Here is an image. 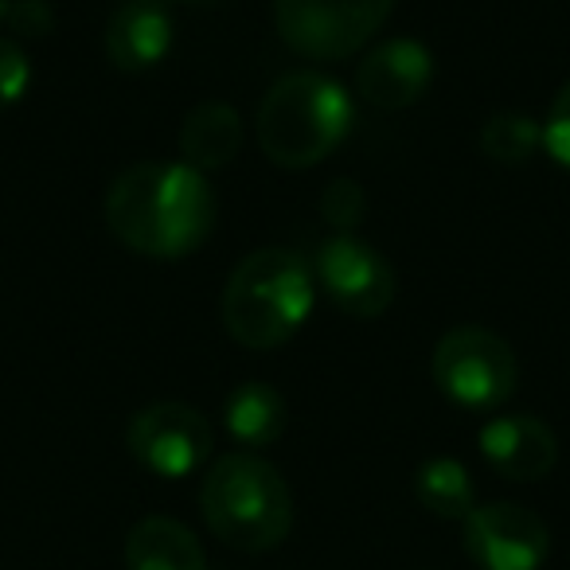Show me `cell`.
Instances as JSON below:
<instances>
[{
  "mask_svg": "<svg viewBox=\"0 0 570 570\" xmlns=\"http://www.w3.org/2000/svg\"><path fill=\"white\" fill-rule=\"evenodd\" d=\"M313 277L341 313L375 321L395 302V266L356 235H333L313 254Z\"/></svg>",
  "mask_w": 570,
  "mask_h": 570,
  "instance_id": "cell-8",
  "label": "cell"
},
{
  "mask_svg": "<svg viewBox=\"0 0 570 570\" xmlns=\"http://www.w3.org/2000/svg\"><path fill=\"white\" fill-rule=\"evenodd\" d=\"M539 126H543V153L570 173V82L559 87V95L551 98V110Z\"/></svg>",
  "mask_w": 570,
  "mask_h": 570,
  "instance_id": "cell-20",
  "label": "cell"
},
{
  "mask_svg": "<svg viewBox=\"0 0 570 570\" xmlns=\"http://www.w3.org/2000/svg\"><path fill=\"white\" fill-rule=\"evenodd\" d=\"M243 114L227 102H199L180 126V160L199 173L227 168L243 153Z\"/></svg>",
  "mask_w": 570,
  "mask_h": 570,
  "instance_id": "cell-14",
  "label": "cell"
},
{
  "mask_svg": "<svg viewBox=\"0 0 570 570\" xmlns=\"http://www.w3.org/2000/svg\"><path fill=\"white\" fill-rule=\"evenodd\" d=\"M285 426H289V406H285L282 391L269 383H243L223 403V430L246 450L274 445L285 434Z\"/></svg>",
  "mask_w": 570,
  "mask_h": 570,
  "instance_id": "cell-15",
  "label": "cell"
},
{
  "mask_svg": "<svg viewBox=\"0 0 570 570\" xmlns=\"http://www.w3.org/2000/svg\"><path fill=\"white\" fill-rule=\"evenodd\" d=\"M395 0H274V28L294 56L341 63L387 24Z\"/></svg>",
  "mask_w": 570,
  "mask_h": 570,
  "instance_id": "cell-6",
  "label": "cell"
},
{
  "mask_svg": "<svg viewBox=\"0 0 570 570\" xmlns=\"http://www.w3.org/2000/svg\"><path fill=\"white\" fill-rule=\"evenodd\" d=\"M9 24L17 36H28V40H43L56 28V9L48 0H9Z\"/></svg>",
  "mask_w": 570,
  "mask_h": 570,
  "instance_id": "cell-21",
  "label": "cell"
},
{
  "mask_svg": "<svg viewBox=\"0 0 570 570\" xmlns=\"http://www.w3.org/2000/svg\"><path fill=\"white\" fill-rule=\"evenodd\" d=\"M434 56L426 43L406 40H383L380 48H372L356 67V90L364 95V102H372L375 110H411L414 102L426 98V90L434 87Z\"/></svg>",
  "mask_w": 570,
  "mask_h": 570,
  "instance_id": "cell-10",
  "label": "cell"
},
{
  "mask_svg": "<svg viewBox=\"0 0 570 570\" xmlns=\"http://www.w3.org/2000/svg\"><path fill=\"white\" fill-rule=\"evenodd\" d=\"M126 450L145 473L165 476V481H184L212 461L215 430L196 406L160 399V403L141 406L129 419Z\"/></svg>",
  "mask_w": 570,
  "mask_h": 570,
  "instance_id": "cell-7",
  "label": "cell"
},
{
  "mask_svg": "<svg viewBox=\"0 0 570 570\" xmlns=\"http://www.w3.org/2000/svg\"><path fill=\"white\" fill-rule=\"evenodd\" d=\"M199 512L215 539L246 554H266L294 528L289 484L258 453H223L199 484Z\"/></svg>",
  "mask_w": 570,
  "mask_h": 570,
  "instance_id": "cell-4",
  "label": "cell"
},
{
  "mask_svg": "<svg viewBox=\"0 0 570 570\" xmlns=\"http://www.w3.org/2000/svg\"><path fill=\"white\" fill-rule=\"evenodd\" d=\"M434 387L461 411H497L512 399L520 364L512 344L481 325L450 328L430 352Z\"/></svg>",
  "mask_w": 570,
  "mask_h": 570,
  "instance_id": "cell-5",
  "label": "cell"
},
{
  "mask_svg": "<svg viewBox=\"0 0 570 570\" xmlns=\"http://www.w3.org/2000/svg\"><path fill=\"white\" fill-rule=\"evenodd\" d=\"M317 302L313 262L285 246H262L230 269L223 285V328L238 348L269 352L305 328Z\"/></svg>",
  "mask_w": 570,
  "mask_h": 570,
  "instance_id": "cell-2",
  "label": "cell"
},
{
  "mask_svg": "<svg viewBox=\"0 0 570 570\" xmlns=\"http://www.w3.org/2000/svg\"><path fill=\"white\" fill-rule=\"evenodd\" d=\"M352 121L356 106L341 82L321 71H289L262 95L254 134L269 165L302 173L348 141Z\"/></svg>",
  "mask_w": 570,
  "mask_h": 570,
  "instance_id": "cell-3",
  "label": "cell"
},
{
  "mask_svg": "<svg viewBox=\"0 0 570 570\" xmlns=\"http://www.w3.org/2000/svg\"><path fill=\"white\" fill-rule=\"evenodd\" d=\"M481 153L497 165H523L543 153V126L520 110H500L481 126Z\"/></svg>",
  "mask_w": 570,
  "mask_h": 570,
  "instance_id": "cell-17",
  "label": "cell"
},
{
  "mask_svg": "<svg viewBox=\"0 0 570 570\" xmlns=\"http://www.w3.org/2000/svg\"><path fill=\"white\" fill-rule=\"evenodd\" d=\"M4 12H9V0H0V20H4Z\"/></svg>",
  "mask_w": 570,
  "mask_h": 570,
  "instance_id": "cell-22",
  "label": "cell"
},
{
  "mask_svg": "<svg viewBox=\"0 0 570 570\" xmlns=\"http://www.w3.org/2000/svg\"><path fill=\"white\" fill-rule=\"evenodd\" d=\"M32 59L17 40L0 36V110L24 102V95L32 90Z\"/></svg>",
  "mask_w": 570,
  "mask_h": 570,
  "instance_id": "cell-19",
  "label": "cell"
},
{
  "mask_svg": "<svg viewBox=\"0 0 570 570\" xmlns=\"http://www.w3.org/2000/svg\"><path fill=\"white\" fill-rule=\"evenodd\" d=\"M126 570H207V559L188 523L145 515L126 535Z\"/></svg>",
  "mask_w": 570,
  "mask_h": 570,
  "instance_id": "cell-13",
  "label": "cell"
},
{
  "mask_svg": "<svg viewBox=\"0 0 570 570\" xmlns=\"http://www.w3.org/2000/svg\"><path fill=\"white\" fill-rule=\"evenodd\" d=\"M364 212L367 196L356 180H333L321 191V215H325V223H333L336 235H352L364 223Z\"/></svg>",
  "mask_w": 570,
  "mask_h": 570,
  "instance_id": "cell-18",
  "label": "cell"
},
{
  "mask_svg": "<svg viewBox=\"0 0 570 570\" xmlns=\"http://www.w3.org/2000/svg\"><path fill=\"white\" fill-rule=\"evenodd\" d=\"M414 497L442 520H465L476 508V484L458 458H430L414 473Z\"/></svg>",
  "mask_w": 570,
  "mask_h": 570,
  "instance_id": "cell-16",
  "label": "cell"
},
{
  "mask_svg": "<svg viewBox=\"0 0 570 570\" xmlns=\"http://www.w3.org/2000/svg\"><path fill=\"white\" fill-rule=\"evenodd\" d=\"M465 554L481 570H539L551 554V531L523 504H476L461 520Z\"/></svg>",
  "mask_w": 570,
  "mask_h": 570,
  "instance_id": "cell-9",
  "label": "cell"
},
{
  "mask_svg": "<svg viewBox=\"0 0 570 570\" xmlns=\"http://www.w3.org/2000/svg\"><path fill=\"white\" fill-rule=\"evenodd\" d=\"M180 4H212V0H180Z\"/></svg>",
  "mask_w": 570,
  "mask_h": 570,
  "instance_id": "cell-23",
  "label": "cell"
},
{
  "mask_svg": "<svg viewBox=\"0 0 570 570\" xmlns=\"http://www.w3.org/2000/svg\"><path fill=\"white\" fill-rule=\"evenodd\" d=\"M173 48V12L160 0H121L106 24V56L118 71L141 75L165 63Z\"/></svg>",
  "mask_w": 570,
  "mask_h": 570,
  "instance_id": "cell-12",
  "label": "cell"
},
{
  "mask_svg": "<svg viewBox=\"0 0 570 570\" xmlns=\"http://www.w3.org/2000/svg\"><path fill=\"white\" fill-rule=\"evenodd\" d=\"M219 199L207 176L184 160H145L106 191V227L145 258H188L212 238Z\"/></svg>",
  "mask_w": 570,
  "mask_h": 570,
  "instance_id": "cell-1",
  "label": "cell"
},
{
  "mask_svg": "<svg viewBox=\"0 0 570 570\" xmlns=\"http://www.w3.org/2000/svg\"><path fill=\"white\" fill-rule=\"evenodd\" d=\"M476 450L492 465V473L515 484L543 481L559 465V438L535 414H500L484 422V430L476 434Z\"/></svg>",
  "mask_w": 570,
  "mask_h": 570,
  "instance_id": "cell-11",
  "label": "cell"
}]
</instances>
